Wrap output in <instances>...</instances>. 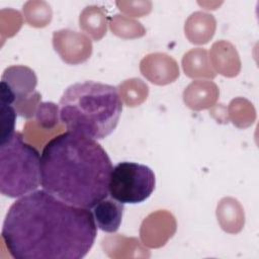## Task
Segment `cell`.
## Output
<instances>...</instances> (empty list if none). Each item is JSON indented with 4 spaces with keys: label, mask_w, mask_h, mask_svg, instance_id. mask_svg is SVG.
I'll use <instances>...</instances> for the list:
<instances>
[{
    "label": "cell",
    "mask_w": 259,
    "mask_h": 259,
    "mask_svg": "<svg viewBox=\"0 0 259 259\" xmlns=\"http://www.w3.org/2000/svg\"><path fill=\"white\" fill-rule=\"evenodd\" d=\"M96 235L91 210L69 204L45 189L12 203L1 233L15 259H81L92 248Z\"/></svg>",
    "instance_id": "obj_1"
},
{
    "label": "cell",
    "mask_w": 259,
    "mask_h": 259,
    "mask_svg": "<svg viewBox=\"0 0 259 259\" xmlns=\"http://www.w3.org/2000/svg\"><path fill=\"white\" fill-rule=\"evenodd\" d=\"M112 168L96 140L67 131L53 137L42 149L40 184L59 199L90 209L109 195Z\"/></svg>",
    "instance_id": "obj_2"
},
{
    "label": "cell",
    "mask_w": 259,
    "mask_h": 259,
    "mask_svg": "<svg viewBox=\"0 0 259 259\" xmlns=\"http://www.w3.org/2000/svg\"><path fill=\"white\" fill-rule=\"evenodd\" d=\"M59 108L60 120L68 131L101 140L115 130L122 101L116 87L86 81L69 86Z\"/></svg>",
    "instance_id": "obj_3"
},
{
    "label": "cell",
    "mask_w": 259,
    "mask_h": 259,
    "mask_svg": "<svg viewBox=\"0 0 259 259\" xmlns=\"http://www.w3.org/2000/svg\"><path fill=\"white\" fill-rule=\"evenodd\" d=\"M39 184V152L15 132L0 145V191L8 197H21Z\"/></svg>",
    "instance_id": "obj_4"
},
{
    "label": "cell",
    "mask_w": 259,
    "mask_h": 259,
    "mask_svg": "<svg viewBox=\"0 0 259 259\" xmlns=\"http://www.w3.org/2000/svg\"><path fill=\"white\" fill-rule=\"evenodd\" d=\"M155 185V173L150 167L124 161L112 168L108 192L111 198L122 204H136L148 199L153 193Z\"/></svg>",
    "instance_id": "obj_5"
},
{
    "label": "cell",
    "mask_w": 259,
    "mask_h": 259,
    "mask_svg": "<svg viewBox=\"0 0 259 259\" xmlns=\"http://www.w3.org/2000/svg\"><path fill=\"white\" fill-rule=\"evenodd\" d=\"M53 46L61 59L70 65L87 61L92 53V44L83 33L70 29H61L53 34Z\"/></svg>",
    "instance_id": "obj_6"
},
{
    "label": "cell",
    "mask_w": 259,
    "mask_h": 259,
    "mask_svg": "<svg viewBox=\"0 0 259 259\" xmlns=\"http://www.w3.org/2000/svg\"><path fill=\"white\" fill-rule=\"evenodd\" d=\"M140 70L150 82L157 85L172 83L179 76L176 61L163 53H155L146 56L141 61Z\"/></svg>",
    "instance_id": "obj_7"
},
{
    "label": "cell",
    "mask_w": 259,
    "mask_h": 259,
    "mask_svg": "<svg viewBox=\"0 0 259 259\" xmlns=\"http://www.w3.org/2000/svg\"><path fill=\"white\" fill-rule=\"evenodd\" d=\"M1 82H4L13 92L15 100L25 98L35 92L36 76L30 68L16 65L6 68L2 74Z\"/></svg>",
    "instance_id": "obj_8"
},
{
    "label": "cell",
    "mask_w": 259,
    "mask_h": 259,
    "mask_svg": "<svg viewBox=\"0 0 259 259\" xmlns=\"http://www.w3.org/2000/svg\"><path fill=\"white\" fill-rule=\"evenodd\" d=\"M219 97V90L211 81H194L184 90L185 104L193 110L211 107Z\"/></svg>",
    "instance_id": "obj_9"
},
{
    "label": "cell",
    "mask_w": 259,
    "mask_h": 259,
    "mask_svg": "<svg viewBox=\"0 0 259 259\" xmlns=\"http://www.w3.org/2000/svg\"><path fill=\"white\" fill-rule=\"evenodd\" d=\"M96 226L103 232L114 233L118 230L123 213V204L113 198H104L92 207Z\"/></svg>",
    "instance_id": "obj_10"
},
{
    "label": "cell",
    "mask_w": 259,
    "mask_h": 259,
    "mask_svg": "<svg viewBox=\"0 0 259 259\" xmlns=\"http://www.w3.org/2000/svg\"><path fill=\"white\" fill-rule=\"evenodd\" d=\"M185 35L192 44H206L215 30V19L211 14L204 12L192 13L185 22Z\"/></svg>",
    "instance_id": "obj_11"
},
{
    "label": "cell",
    "mask_w": 259,
    "mask_h": 259,
    "mask_svg": "<svg viewBox=\"0 0 259 259\" xmlns=\"http://www.w3.org/2000/svg\"><path fill=\"white\" fill-rule=\"evenodd\" d=\"M182 66L187 75L190 78H210L215 77V72L212 70L209 64L207 51L204 49H193L184 55L182 59Z\"/></svg>",
    "instance_id": "obj_12"
},
{
    "label": "cell",
    "mask_w": 259,
    "mask_h": 259,
    "mask_svg": "<svg viewBox=\"0 0 259 259\" xmlns=\"http://www.w3.org/2000/svg\"><path fill=\"white\" fill-rule=\"evenodd\" d=\"M80 27L94 40L101 39L106 33V14L97 6H88L80 14Z\"/></svg>",
    "instance_id": "obj_13"
},
{
    "label": "cell",
    "mask_w": 259,
    "mask_h": 259,
    "mask_svg": "<svg viewBox=\"0 0 259 259\" xmlns=\"http://www.w3.org/2000/svg\"><path fill=\"white\" fill-rule=\"evenodd\" d=\"M211 59L217 70L224 76L230 77V72L227 64H232L233 67L240 70V61L235 48L224 40L213 44L210 51Z\"/></svg>",
    "instance_id": "obj_14"
},
{
    "label": "cell",
    "mask_w": 259,
    "mask_h": 259,
    "mask_svg": "<svg viewBox=\"0 0 259 259\" xmlns=\"http://www.w3.org/2000/svg\"><path fill=\"white\" fill-rule=\"evenodd\" d=\"M237 200L233 198H224L218 205L217 215L222 228L229 233H237L241 230L243 223L237 221L236 215H242V209L237 211L239 207Z\"/></svg>",
    "instance_id": "obj_15"
},
{
    "label": "cell",
    "mask_w": 259,
    "mask_h": 259,
    "mask_svg": "<svg viewBox=\"0 0 259 259\" xmlns=\"http://www.w3.org/2000/svg\"><path fill=\"white\" fill-rule=\"evenodd\" d=\"M23 14L26 22L34 27H44L52 19L50 5L42 1H28L23 6Z\"/></svg>",
    "instance_id": "obj_16"
},
{
    "label": "cell",
    "mask_w": 259,
    "mask_h": 259,
    "mask_svg": "<svg viewBox=\"0 0 259 259\" xmlns=\"http://www.w3.org/2000/svg\"><path fill=\"white\" fill-rule=\"evenodd\" d=\"M110 28L114 34L123 38L141 37L145 34L144 26L136 20L116 14L110 19Z\"/></svg>",
    "instance_id": "obj_17"
},
{
    "label": "cell",
    "mask_w": 259,
    "mask_h": 259,
    "mask_svg": "<svg viewBox=\"0 0 259 259\" xmlns=\"http://www.w3.org/2000/svg\"><path fill=\"white\" fill-rule=\"evenodd\" d=\"M36 121L44 130H53L59 122L60 108L53 102H40L35 111Z\"/></svg>",
    "instance_id": "obj_18"
},
{
    "label": "cell",
    "mask_w": 259,
    "mask_h": 259,
    "mask_svg": "<svg viewBox=\"0 0 259 259\" xmlns=\"http://www.w3.org/2000/svg\"><path fill=\"white\" fill-rule=\"evenodd\" d=\"M1 104V142L7 140L15 133L16 111L13 105L0 102Z\"/></svg>",
    "instance_id": "obj_19"
},
{
    "label": "cell",
    "mask_w": 259,
    "mask_h": 259,
    "mask_svg": "<svg viewBox=\"0 0 259 259\" xmlns=\"http://www.w3.org/2000/svg\"><path fill=\"white\" fill-rule=\"evenodd\" d=\"M39 103L40 94L37 91H35L34 93L25 98L15 100L13 103V107L15 108L16 113H18L22 117L31 118L35 114L36 108Z\"/></svg>",
    "instance_id": "obj_20"
}]
</instances>
